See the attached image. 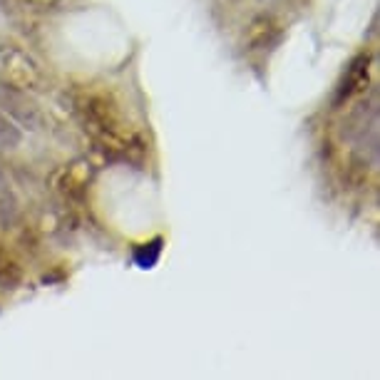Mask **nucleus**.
<instances>
[{
	"label": "nucleus",
	"mask_w": 380,
	"mask_h": 380,
	"mask_svg": "<svg viewBox=\"0 0 380 380\" xmlns=\"http://www.w3.org/2000/svg\"><path fill=\"white\" fill-rule=\"evenodd\" d=\"M159 254H162V239H154L149 246H142L137 254H134V259H137L139 269H152L154 264H157Z\"/></svg>",
	"instance_id": "nucleus-1"
}]
</instances>
